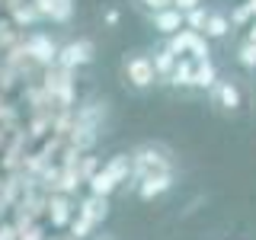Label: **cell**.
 Segmentation results:
<instances>
[{
    "instance_id": "7",
    "label": "cell",
    "mask_w": 256,
    "mask_h": 240,
    "mask_svg": "<svg viewBox=\"0 0 256 240\" xmlns=\"http://www.w3.org/2000/svg\"><path fill=\"white\" fill-rule=\"evenodd\" d=\"M192 77H196V64L192 61H176V68L170 74V84L173 86H192Z\"/></svg>"
},
{
    "instance_id": "11",
    "label": "cell",
    "mask_w": 256,
    "mask_h": 240,
    "mask_svg": "<svg viewBox=\"0 0 256 240\" xmlns=\"http://www.w3.org/2000/svg\"><path fill=\"white\" fill-rule=\"evenodd\" d=\"M90 189H93V196H100V198H106L112 189H116V180H112V176L102 170V173H96L93 180H90Z\"/></svg>"
},
{
    "instance_id": "17",
    "label": "cell",
    "mask_w": 256,
    "mask_h": 240,
    "mask_svg": "<svg viewBox=\"0 0 256 240\" xmlns=\"http://www.w3.org/2000/svg\"><path fill=\"white\" fill-rule=\"evenodd\" d=\"M198 6H202V0H173V10H180V13H192Z\"/></svg>"
},
{
    "instance_id": "15",
    "label": "cell",
    "mask_w": 256,
    "mask_h": 240,
    "mask_svg": "<svg viewBox=\"0 0 256 240\" xmlns=\"http://www.w3.org/2000/svg\"><path fill=\"white\" fill-rule=\"evenodd\" d=\"M134 4H138L141 10H148L150 16H154V13H160V10H170L173 0H134Z\"/></svg>"
},
{
    "instance_id": "21",
    "label": "cell",
    "mask_w": 256,
    "mask_h": 240,
    "mask_svg": "<svg viewBox=\"0 0 256 240\" xmlns=\"http://www.w3.org/2000/svg\"><path fill=\"white\" fill-rule=\"evenodd\" d=\"M250 6H253V13H256V0H250Z\"/></svg>"
},
{
    "instance_id": "8",
    "label": "cell",
    "mask_w": 256,
    "mask_h": 240,
    "mask_svg": "<svg viewBox=\"0 0 256 240\" xmlns=\"http://www.w3.org/2000/svg\"><path fill=\"white\" fill-rule=\"evenodd\" d=\"M80 218H86V221H100V218H106V198H100V196H93V198H86L84 208H80Z\"/></svg>"
},
{
    "instance_id": "1",
    "label": "cell",
    "mask_w": 256,
    "mask_h": 240,
    "mask_svg": "<svg viewBox=\"0 0 256 240\" xmlns=\"http://www.w3.org/2000/svg\"><path fill=\"white\" fill-rule=\"evenodd\" d=\"M122 70H125V80L134 86V90H144V86H150L157 80L154 58H148V54H128Z\"/></svg>"
},
{
    "instance_id": "12",
    "label": "cell",
    "mask_w": 256,
    "mask_h": 240,
    "mask_svg": "<svg viewBox=\"0 0 256 240\" xmlns=\"http://www.w3.org/2000/svg\"><path fill=\"white\" fill-rule=\"evenodd\" d=\"M237 58H240V64H244V68H256V42H250V38H246V42L240 45Z\"/></svg>"
},
{
    "instance_id": "14",
    "label": "cell",
    "mask_w": 256,
    "mask_h": 240,
    "mask_svg": "<svg viewBox=\"0 0 256 240\" xmlns=\"http://www.w3.org/2000/svg\"><path fill=\"white\" fill-rule=\"evenodd\" d=\"M125 170H128V157H125V154H118V157H116V160H112V164L106 166V173H109V176H112L116 182H118V180L125 176Z\"/></svg>"
},
{
    "instance_id": "16",
    "label": "cell",
    "mask_w": 256,
    "mask_h": 240,
    "mask_svg": "<svg viewBox=\"0 0 256 240\" xmlns=\"http://www.w3.org/2000/svg\"><path fill=\"white\" fill-rule=\"evenodd\" d=\"M205 20H208V13H205V6H198V10H192L186 16V22H189V29L192 32H198V29H205Z\"/></svg>"
},
{
    "instance_id": "3",
    "label": "cell",
    "mask_w": 256,
    "mask_h": 240,
    "mask_svg": "<svg viewBox=\"0 0 256 240\" xmlns=\"http://www.w3.org/2000/svg\"><path fill=\"white\" fill-rule=\"evenodd\" d=\"M150 22H154V29L160 32V36H176V32L182 29V22H186V16H182L180 10H160V13H154L150 16Z\"/></svg>"
},
{
    "instance_id": "10",
    "label": "cell",
    "mask_w": 256,
    "mask_h": 240,
    "mask_svg": "<svg viewBox=\"0 0 256 240\" xmlns=\"http://www.w3.org/2000/svg\"><path fill=\"white\" fill-rule=\"evenodd\" d=\"M176 54H170L166 48H160V52L154 54V70H157V77H170L173 74V68H176Z\"/></svg>"
},
{
    "instance_id": "4",
    "label": "cell",
    "mask_w": 256,
    "mask_h": 240,
    "mask_svg": "<svg viewBox=\"0 0 256 240\" xmlns=\"http://www.w3.org/2000/svg\"><path fill=\"white\" fill-rule=\"evenodd\" d=\"M170 186H173V176L170 173H148V176H144V182H141V189H138V196L141 198H154V196H164Z\"/></svg>"
},
{
    "instance_id": "2",
    "label": "cell",
    "mask_w": 256,
    "mask_h": 240,
    "mask_svg": "<svg viewBox=\"0 0 256 240\" xmlns=\"http://www.w3.org/2000/svg\"><path fill=\"white\" fill-rule=\"evenodd\" d=\"M212 100H214V106L224 109V112L240 109V90H237V84H230V80L214 84V86H212Z\"/></svg>"
},
{
    "instance_id": "19",
    "label": "cell",
    "mask_w": 256,
    "mask_h": 240,
    "mask_svg": "<svg viewBox=\"0 0 256 240\" xmlns=\"http://www.w3.org/2000/svg\"><path fill=\"white\" fill-rule=\"evenodd\" d=\"M253 13V6L250 4H246V6H240V10L234 13V16H230V22H246V16H250Z\"/></svg>"
},
{
    "instance_id": "5",
    "label": "cell",
    "mask_w": 256,
    "mask_h": 240,
    "mask_svg": "<svg viewBox=\"0 0 256 240\" xmlns=\"http://www.w3.org/2000/svg\"><path fill=\"white\" fill-rule=\"evenodd\" d=\"M90 52H93L90 42H70L68 48H61V64H64V68L86 64V61H90Z\"/></svg>"
},
{
    "instance_id": "9",
    "label": "cell",
    "mask_w": 256,
    "mask_h": 240,
    "mask_svg": "<svg viewBox=\"0 0 256 240\" xmlns=\"http://www.w3.org/2000/svg\"><path fill=\"white\" fill-rule=\"evenodd\" d=\"M192 86H202V90L214 86V64H212V61H198V64H196V77H192Z\"/></svg>"
},
{
    "instance_id": "20",
    "label": "cell",
    "mask_w": 256,
    "mask_h": 240,
    "mask_svg": "<svg viewBox=\"0 0 256 240\" xmlns=\"http://www.w3.org/2000/svg\"><path fill=\"white\" fill-rule=\"evenodd\" d=\"M250 42H256V22L250 26Z\"/></svg>"
},
{
    "instance_id": "18",
    "label": "cell",
    "mask_w": 256,
    "mask_h": 240,
    "mask_svg": "<svg viewBox=\"0 0 256 240\" xmlns=\"http://www.w3.org/2000/svg\"><path fill=\"white\" fill-rule=\"evenodd\" d=\"M64 221H68V205L58 198V202H54V224H64Z\"/></svg>"
},
{
    "instance_id": "6",
    "label": "cell",
    "mask_w": 256,
    "mask_h": 240,
    "mask_svg": "<svg viewBox=\"0 0 256 240\" xmlns=\"http://www.w3.org/2000/svg\"><path fill=\"white\" fill-rule=\"evenodd\" d=\"M228 29H230V20L224 13H208L202 32H205L208 38H224V36H228Z\"/></svg>"
},
{
    "instance_id": "13",
    "label": "cell",
    "mask_w": 256,
    "mask_h": 240,
    "mask_svg": "<svg viewBox=\"0 0 256 240\" xmlns=\"http://www.w3.org/2000/svg\"><path fill=\"white\" fill-rule=\"evenodd\" d=\"M32 52H36V58H42V61H52L54 54H58L54 45H48L45 38H32Z\"/></svg>"
}]
</instances>
